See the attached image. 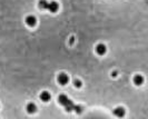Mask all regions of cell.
<instances>
[{
	"label": "cell",
	"instance_id": "cell-1",
	"mask_svg": "<svg viewBox=\"0 0 148 119\" xmlns=\"http://www.w3.org/2000/svg\"><path fill=\"white\" fill-rule=\"evenodd\" d=\"M58 103H59L61 106L65 107L67 111L72 110V109H74V106H75L74 103L68 98L66 95H60V96L58 97Z\"/></svg>",
	"mask_w": 148,
	"mask_h": 119
},
{
	"label": "cell",
	"instance_id": "cell-2",
	"mask_svg": "<svg viewBox=\"0 0 148 119\" xmlns=\"http://www.w3.org/2000/svg\"><path fill=\"white\" fill-rule=\"evenodd\" d=\"M25 21H26V25L29 27H35L37 25V18L35 16H32V14L27 16L26 19H25Z\"/></svg>",
	"mask_w": 148,
	"mask_h": 119
},
{
	"label": "cell",
	"instance_id": "cell-3",
	"mask_svg": "<svg viewBox=\"0 0 148 119\" xmlns=\"http://www.w3.org/2000/svg\"><path fill=\"white\" fill-rule=\"evenodd\" d=\"M95 50H96L97 55H99V56H104V55L106 53V51H107V48H106V46H105L104 43H98V45L96 46Z\"/></svg>",
	"mask_w": 148,
	"mask_h": 119
},
{
	"label": "cell",
	"instance_id": "cell-4",
	"mask_svg": "<svg viewBox=\"0 0 148 119\" xmlns=\"http://www.w3.org/2000/svg\"><path fill=\"white\" fill-rule=\"evenodd\" d=\"M57 80H58V82L61 85V86H65V85H67L68 81H69V78H68V76L66 74H59L58 75V77H57Z\"/></svg>",
	"mask_w": 148,
	"mask_h": 119
},
{
	"label": "cell",
	"instance_id": "cell-5",
	"mask_svg": "<svg viewBox=\"0 0 148 119\" xmlns=\"http://www.w3.org/2000/svg\"><path fill=\"white\" fill-rule=\"evenodd\" d=\"M59 9V5L56 2V1H50L48 2V6H47V10L50 11V12H57V10Z\"/></svg>",
	"mask_w": 148,
	"mask_h": 119
},
{
	"label": "cell",
	"instance_id": "cell-6",
	"mask_svg": "<svg viewBox=\"0 0 148 119\" xmlns=\"http://www.w3.org/2000/svg\"><path fill=\"white\" fill-rule=\"evenodd\" d=\"M112 112L116 117H124L125 116V109L122 107H116Z\"/></svg>",
	"mask_w": 148,
	"mask_h": 119
},
{
	"label": "cell",
	"instance_id": "cell-7",
	"mask_svg": "<svg viewBox=\"0 0 148 119\" xmlns=\"http://www.w3.org/2000/svg\"><path fill=\"white\" fill-rule=\"evenodd\" d=\"M133 81H134V83L136 86H140V85L144 83V77L141 75H136L134 77V79H133Z\"/></svg>",
	"mask_w": 148,
	"mask_h": 119
},
{
	"label": "cell",
	"instance_id": "cell-8",
	"mask_svg": "<svg viewBox=\"0 0 148 119\" xmlns=\"http://www.w3.org/2000/svg\"><path fill=\"white\" fill-rule=\"evenodd\" d=\"M26 110H27L28 114H34V112L37 110V107H36L35 104L29 103V104H27V106H26Z\"/></svg>",
	"mask_w": 148,
	"mask_h": 119
},
{
	"label": "cell",
	"instance_id": "cell-9",
	"mask_svg": "<svg viewBox=\"0 0 148 119\" xmlns=\"http://www.w3.org/2000/svg\"><path fill=\"white\" fill-rule=\"evenodd\" d=\"M50 98H51V96H50V93H48V91H42V93H40V99L42 101H45V103L49 101Z\"/></svg>",
	"mask_w": 148,
	"mask_h": 119
},
{
	"label": "cell",
	"instance_id": "cell-10",
	"mask_svg": "<svg viewBox=\"0 0 148 119\" xmlns=\"http://www.w3.org/2000/svg\"><path fill=\"white\" fill-rule=\"evenodd\" d=\"M47 6H48V1L47 0H39L38 1V7L41 10H47Z\"/></svg>",
	"mask_w": 148,
	"mask_h": 119
},
{
	"label": "cell",
	"instance_id": "cell-11",
	"mask_svg": "<svg viewBox=\"0 0 148 119\" xmlns=\"http://www.w3.org/2000/svg\"><path fill=\"white\" fill-rule=\"evenodd\" d=\"M74 86H75L76 88H80L81 86H82V83H81V81L79 79H76V80H74Z\"/></svg>",
	"mask_w": 148,
	"mask_h": 119
},
{
	"label": "cell",
	"instance_id": "cell-12",
	"mask_svg": "<svg viewBox=\"0 0 148 119\" xmlns=\"http://www.w3.org/2000/svg\"><path fill=\"white\" fill-rule=\"evenodd\" d=\"M74 109H75L76 112H78V114H80L81 112V107L80 106H74Z\"/></svg>",
	"mask_w": 148,
	"mask_h": 119
}]
</instances>
